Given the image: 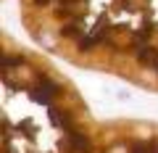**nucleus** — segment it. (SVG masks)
Masks as SVG:
<instances>
[{
  "mask_svg": "<svg viewBox=\"0 0 158 153\" xmlns=\"http://www.w3.org/2000/svg\"><path fill=\"white\" fill-rule=\"evenodd\" d=\"M3 153H158V121L95 116L48 53L3 32Z\"/></svg>",
  "mask_w": 158,
  "mask_h": 153,
  "instance_id": "obj_1",
  "label": "nucleus"
},
{
  "mask_svg": "<svg viewBox=\"0 0 158 153\" xmlns=\"http://www.w3.org/2000/svg\"><path fill=\"white\" fill-rule=\"evenodd\" d=\"M32 45L158 95V0H3Z\"/></svg>",
  "mask_w": 158,
  "mask_h": 153,
  "instance_id": "obj_2",
  "label": "nucleus"
}]
</instances>
